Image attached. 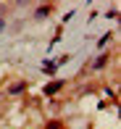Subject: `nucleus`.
<instances>
[{
    "mask_svg": "<svg viewBox=\"0 0 121 129\" xmlns=\"http://www.w3.org/2000/svg\"><path fill=\"white\" fill-rule=\"evenodd\" d=\"M24 87H26V84H21V82H19V84H11V95H19Z\"/></svg>",
    "mask_w": 121,
    "mask_h": 129,
    "instance_id": "f03ea898",
    "label": "nucleus"
},
{
    "mask_svg": "<svg viewBox=\"0 0 121 129\" xmlns=\"http://www.w3.org/2000/svg\"><path fill=\"white\" fill-rule=\"evenodd\" d=\"M50 8H53V5H42V8H39L37 13H39V16H48V13H50Z\"/></svg>",
    "mask_w": 121,
    "mask_h": 129,
    "instance_id": "20e7f679",
    "label": "nucleus"
},
{
    "mask_svg": "<svg viewBox=\"0 0 121 129\" xmlns=\"http://www.w3.org/2000/svg\"><path fill=\"white\" fill-rule=\"evenodd\" d=\"M48 129H66L61 121H48Z\"/></svg>",
    "mask_w": 121,
    "mask_h": 129,
    "instance_id": "7ed1b4c3",
    "label": "nucleus"
},
{
    "mask_svg": "<svg viewBox=\"0 0 121 129\" xmlns=\"http://www.w3.org/2000/svg\"><path fill=\"white\" fill-rule=\"evenodd\" d=\"M61 87H63V82H53V84H48V87H45V92H48V95H55Z\"/></svg>",
    "mask_w": 121,
    "mask_h": 129,
    "instance_id": "f257e3e1",
    "label": "nucleus"
}]
</instances>
